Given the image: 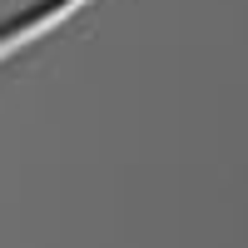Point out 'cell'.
<instances>
[{"mask_svg":"<svg viewBox=\"0 0 248 248\" xmlns=\"http://www.w3.org/2000/svg\"><path fill=\"white\" fill-rule=\"evenodd\" d=\"M79 5H85V0H45L40 10H30L25 20H15V25H5V30H0V55H5V50H15V45H25V40H35L45 25H55L60 15H75Z\"/></svg>","mask_w":248,"mask_h":248,"instance_id":"1","label":"cell"}]
</instances>
